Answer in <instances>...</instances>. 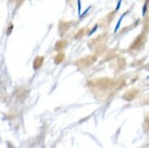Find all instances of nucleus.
<instances>
[{"instance_id":"nucleus-2","label":"nucleus","mask_w":149,"mask_h":148,"mask_svg":"<svg viewBox=\"0 0 149 148\" xmlns=\"http://www.w3.org/2000/svg\"><path fill=\"white\" fill-rule=\"evenodd\" d=\"M62 59H63V55H62V54H60V55H58V57L55 59V61H56L57 63H59Z\"/></svg>"},{"instance_id":"nucleus-3","label":"nucleus","mask_w":149,"mask_h":148,"mask_svg":"<svg viewBox=\"0 0 149 148\" xmlns=\"http://www.w3.org/2000/svg\"><path fill=\"white\" fill-rule=\"evenodd\" d=\"M147 2H148V4H149V0H147Z\"/></svg>"},{"instance_id":"nucleus-1","label":"nucleus","mask_w":149,"mask_h":148,"mask_svg":"<svg viewBox=\"0 0 149 148\" xmlns=\"http://www.w3.org/2000/svg\"><path fill=\"white\" fill-rule=\"evenodd\" d=\"M42 61H43V58L41 57H38L37 59L35 60L34 61V69H38L42 64Z\"/></svg>"}]
</instances>
